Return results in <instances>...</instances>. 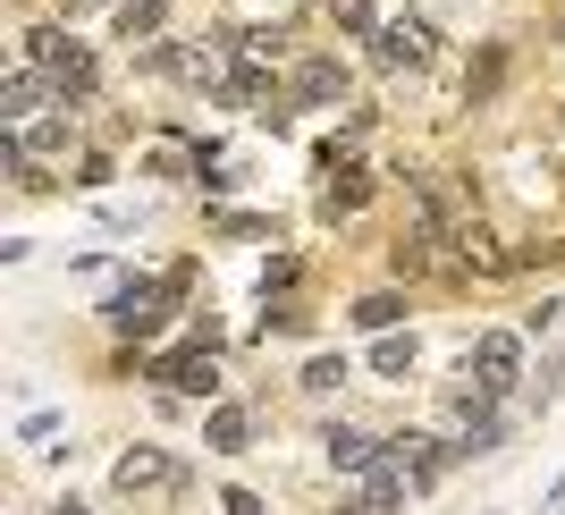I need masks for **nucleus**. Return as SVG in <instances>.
Returning <instances> with one entry per match:
<instances>
[{
	"mask_svg": "<svg viewBox=\"0 0 565 515\" xmlns=\"http://www.w3.org/2000/svg\"><path fill=\"white\" fill-rule=\"evenodd\" d=\"M372 372L405 380V372H414V338H380V347H372Z\"/></svg>",
	"mask_w": 565,
	"mask_h": 515,
	"instance_id": "9b49d317",
	"label": "nucleus"
},
{
	"mask_svg": "<svg viewBox=\"0 0 565 515\" xmlns=\"http://www.w3.org/2000/svg\"><path fill=\"white\" fill-rule=\"evenodd\" d=\"M43 111V76H9L0 85V118H34Z\"/></svg>",
	"mask_w": 565,
	"mask_h": 515,
	"instance_id": "9d476101",
	"label": "nucleus"
},
{
	"mask_svg": "<svg viewBox=\"0 0 565 515\" xmlns=\"http://www.w3.org/2000/svg\"><path fill=\"white\" fill-rule=\"evenodd\" d=\"M397 313H405V296H388V287H380V296H363V305H354V322H363V329H388Z\"/></svg>",
	"mask_w": 565,
	"mask_h": 515,
	"instance_id": "f8f14e48",
	"label": "nucleus"
},
{
	"mask_svg": "<svg viewBox=\"0 0 565 515\" xmlns=\"http://www.w3.org/2000/svg\"><path fill=\"white\" fill-rule=\"evenodd\" d=\"M51 515H85V507H76V498H60V507H51Z\"/></svg>",
	"mask_w": 565,
	"mask_h": 515,
	"instance_id": "2eb2a0df",
	"label": "nucleus"
},
{
	"mask_svg": "<svg viewBox=\"0 0 565 515\" xmlns=\"http://www.w3.org/2000/svg\"><path fill=\"white\" fill-rule=\"evenodd\" d=\"M161 25V0H127V18H118V34H152Z\"/></svg>",
	"mask_w": 565,
	"mask_h": 515,
	"instance_id": "ddd939ff",
	"label": "nucleus"
},
{
	"mask_svg": "<svg viewBox=\"0 0 565 515\" xmlns=\"http://www.w3.org/2000/svg\"><path fill=\"white\" fill-rule=\"evenodd\" d=\"M456 262H465V271H507V254L490 245V229H456Z\"/></svg>",
	"mask_w": 565,
	"mask_h": 515,
	"instance_id": "1a4fd4ad",
	"label": "nucleus"
},
{
	"mask_svg": "<svg viewBox=\"0 0 565 515\" xmlns=\"http://www.w3.org/2000/svg\"><path fill=\"white\" fill-rule=\"evenodd\" d=\"M330 18L347 25V34H372V0H330Z\"/></svg>",
	"mask_w": 565,
	"mask_h": 515,
	"instance_id": "4468645a",
	"label": "nucleus"
},
{
	"mask_svg": "<svg viewBox=\"0 0 565 515\" xmlns=\"http://www.w3.org/2000/svg\"><path fill=\"white\" fill-rule=\"evenodd\" d=\"M380 60H405V69H423V60H430V25L397 18L388 34H380Z\"/></svg>",
	"mask_w": 565,
	"mask_h": 515,
	"instance_id": "39448f33",
	"label": "nucleus"
},
{
	"mask_svg": "<svg viewBox=\"0 0 565 515\" xmlns=\"http://www.w3.org/2000/svg\"><path fill=\"white\" fill-rule=\"evenodd\" d=\"M397 507H405V473H397V465H380V473H372V491L354 498L347 515H397Z\"/></svg>",
	"mask_w": 565,
	"mask_h": 515,
	"instance_id": "423d86ee",
	"label": "nucleus"
},
{
	"mask_svg": "<svg viewBox=\"0 0 565 515\" xmlns=\"http://www.w3.org/2000/svg\"><path fill=\"white\" fill-rule=\"evenodd\" d=\"M515 364H523V347L507 329H490V338L472 347V389H481V398H507V389H515Z\"/></svg>",
	"mask_w": 565,
	"mask_h": 515,
	"instance_id": "f257e3e1",
	"label": "nucleus"
},
{
	"mask_svg": "<svg viewBox=\"0 0 565 515\" xmlns=\"http://www.w3.org/2000/svg\"><path fill=\"white\" fill-rule=\"evenodd\" d=\"M203 440H212V448H220V456H236V448H254V422L236 414V406H220V414H212V422H203Z\"/></svg>",
	"mask_w": 565,
	"mask_h": 515,
	"instance_id": "6e6552de",
	"label": "nucleus"
},
{
	"mask_svg": "<svg viewBox=\"0 0 565 515\" xmlns=\"http://www.w3.org/2000/svg\"><path fill=\"white\" fill-rule=\"evenodd\" d=\"M321 448H330V465H347V473H380V465H388V448H380L372 431H354V422H330Z\"/></svg>",
	"mask_w": 565,
	"mask_h": 515,
	"instance_id": "f03ea898",
	"label": "nucleus"
},
{
	"mask_svg": "<svg viewBox=\"0 0 565 515\" xmlns=\"http://www.w3.org/2000/svg\"><path fill=\"white\" fill-rule=\"evenodd\" d=\"M296 94L305 102H338L347 94V69H338V60H305V69H296Z\"/></svg>",
	"mask_w": 565,
	"mask_h": 515,
	"instance_id": "0eeeda50",
	"label": "nucleus"
},
{
	"mask_svg": "<svg viewBox=\"0 0 565 515\" xmlns=\"http://www.w3.org/2000/svg\"><path fill=\"white\" fill-rule=\"evenodd\" d=\"M161 380H169V389H186V398H212V389H220V364H212V347H178L161 364Z\"/></svg>",
	"mask_w": 565,
	"mask_h": 515,
	"instance_id": "7ed1b4c3",
	"label": "nucleus"
},
{
	"mask_svg": "<svg viewBox=\"0 0 565 515\" xmlns=\"http://www.w3.org/2000/svg\"><path fill=\"white\" fill-rule=\"evenodd\" d=\"M169 482H178V465H169L161 448H127V456H118V491L136 498V491H169Z\"/></svg>",
	"mask_w": 565,
	"mask_h": 515,
	"instance_id": "20e7f679",
	"label": "nucleus"
}]
</instances>
